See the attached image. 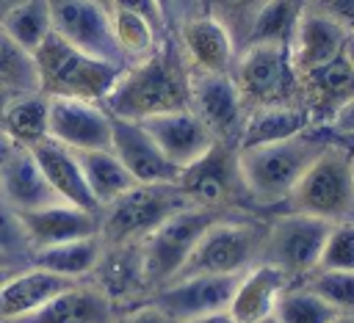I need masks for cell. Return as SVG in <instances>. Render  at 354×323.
I'll return each instance as SVG.
<instances>
[{"mask_svg": "<svg viewBox=\"0 0 354 323\" xmlns=\"http://www.w3.org/2000/svg\"><path fill=\"white\" fill-rule=\"evenodd\" d=\"M194 3H196V0H174V11H177V17H174V25H177L180 19H185V17H191V11H194Z\"/></svg>", "mask_w": 354, "mask_h": 323, "instance_id": "cell-44", "label": "cell"}, {"mask_svg": "<svg viewBox=\"0 0 354 323\" xmlns=\"http://www.w3.org/2000/svg\"><path fill=\"white\" fill-rule=\"evenodd\" d=\"M230 75L241 91L246 110L299 102V77L290 66L288 44H246L243 50H238Z\"/></svg>", "mask_w": 354, "mask_h": 323, "instance_id": "cell-10", "label": "cell"}, {"mask_svg": "<svg viewBox=\"0 0 354 323\" xmlns=\"http://www.w3.org/2000/svg\"><path fill=\"white\" fill-rule=\"evenodd\" d=\"M348 36L351 33H346L337 22H332L329 17L304 6L301 17L296 22V30L288 41V55H290V66H293L296 77L340 58Z\"/></svg>", "mask_w": 354, "mask_h": 323, "instance_id": "cell-18", "label": "cell"}, {"mask_svg": "<svg viewBox=\"0 0 354 323\" xmlns=\"http://www.w3.org/2000/svg\"><path fill=\"white\" fill-rule=\"evenodd\" d=\"M141 124L149 133V138L158 144V149L163 152V157L177 171H183L185 166H191L194 160H199L216 144V138L210 135V130L196 119V113L191 108L160 113V116L144 119Z\"/></svg>", "mask_w": 354, "mask_h": 323, "instance_id": "cell-17", "label": "cell"}, {"mask_svg": "<svg viewBox=\"0 0 354 323\" xmlns=\"http://www.w3.org/2000/svg\"><path fill=\"white\" fill-rule=\"evenodd\" d=\"M188 80L191 69L169 36L152 55L133 61L122 69L113 88L102 99V108L116 119L144 121L160 113L188 108Z\"/></svg>", "mask_w": 354, "mask_h": 323, "instance_id": "cell-1", "label": "cell"}, {"mask_svg": "<svg viewBox=\"0 0 354 323\" xmlns=\"http://www.w3.org/2000/svg\"><path fill=\"white\" fill-rule=\"evenodd\" d=\"M279 210L304 213L329 224L354 218V177L348 149L332 138L301 174Z\"/></svg>", "mask_w": 354, "mask_h": 323, "instance_id": "cell-5", "label": "cell"}, {"mask_svg": "<svg viewBox=\"0 0 354 323\" xmlns=\"http://www.w3.org/2000/svg\"><path fill=\"white\" fill-rule=\"evenodd\" d=\"M329 141L332 135L324 127H315L288 141L238 149V168L249 204L257 210H279Z\"/></svg>", "mask_w": 354, "mask_h": 323, "instance_id": "cell-2", "label": "cell"}, {"mask_svg": "<svg viewBox=\"0 0 354 323\" xmlns=\"http://www.w3.org/2000/svg\"><path fill=\"white\" fill-rule=\"evenodd\" d=\"M266 224L246 215L232 213L216 218L191 248L188 260L183 262L180 276H241L260 260Z\"/></svg>", "mask_w": 354, "mask_h": 323, "instance_id": "cell-4", "label": "cell"}, {"mask_svg": "<svg viewBox=\"0 0 354 323\" xmlns=\"http://www.w3.org/2000/svg\"><path fill=\"white\" fill-rule=\"evenodd\" d=\"M158 3V8H160V14L166 17V22H169V28L174 30V17H177V11H174V0H155Z\"/></svg>", "mask_w": 354, "mask_h": 323, "instance_id": "cell-43", "label": "cell"}, {"mask_svg": "<svg viewBox=\"0 0 354 323\" xmlns=\"http://www.w3.org/2000/svg\"><path fill=\"white\" fill-rule=\"evenodd\" d=\"M191 207L177 188V182L133 185L127 193L113 199L100 210V243L102 246H130L141 243L166 218Z\"/></svg>", "mask_w": 354, "mask_h": 323, "instance_id": "cell-6", "label": "cell"}, {"mask_svg": "<svg viewBox=\"0 0 354 323\" xmlns=\"http://www.w3.org/2000/svg\"><path fill=\"white\" fill-rule=\"evenodd\" d=\"M28 152L33 155V160L39 163L44 179L50 182V188L55 190V196L61 202H66L72 207H80V210H88V213H100L97 202L91 199L88 188H86L77 155L72 149L55 144L53 138H44L41 144H36Z\"/></svg>", "mask_w": 354, "mask_h": 323, "instance_id": "cell-23", "label": "cell"}, {"mask_svg": "<svg viewBox=\"0 0 354 323\" xmlns=\"http://www.w3.org/2000/svg\"><path fill=\"white\" fill-rule=\"evenodd\" d=\"M19 3H22V0H0V25L6 22V17H8Z\"/></svg>", "mask_w": 354, "mask_h": 323, "instance_id": "cell-45", "label": "cell"}, {"mask_svg": "<svg viewBox=\"0 0 354 323\" xmlns=\"http://www.w3.org/2000/svg\"><path fill=\"white\" fill-rule=\"evenodd\" d=\"M91 3H97V6L105 8V11H113V0H91Z\"/></svg>", "mask_w": 354, "mask_h": 323, "instance_id": "cell-49", "label": "cell"}, {"mask_svg": "<svg viewBox=\"0 0 354 323\" xmlns=\"http://www.w3.org/2000/svg\"><path fill=\"white\" fill-rule=\"evenodd\" d=\"M340 312H335L321 295H315L301 282L288 284L274 306L277 323H332Z\"/></svg>", "mask_w": 354, "mask_h": 323, "instance_id": "cell-34", "label": "cell"}, {"mask_svg": "<svg viewBox=\"0 0 354 323\" xmlns=\"http://www.w3.org/2000/svg\"><path fill=\"white\" fill-rule=\"evenodd\" d=\"M22 224L30 237V248H44L66 240L94 237L100 232V213H88L80 207H72L66 202H55L30 213H19Z\"/></svg>", "mask_w": 354, "mask_h": 323, "instance_id": "cell-22", "label": "cell"}, {"mask_svg": "<svg viewBox=\"0 0 354 323\" xmlns=\"http://www.w3.org/2000/svg\"><path fill=\"white\" fill-rule=\"evenodd\" d=\"M47 138L72 149V152H91V149H111V113L100 102L88 99H66V97H47Z\"/></svg>", "mask_w": 354, "mask_h": 323, "instance_id": "cell-14", "label": "cell"}, {"mask_svg": "<svg viewBox=\"0 0 354 323\" xmlns=\"http://www.w3.org/2000/svg\"><path fill=\"white\" fill-rule=\"evenodd\" d=\"M307 130H315V127L310 124V116L299 102L252 108V110H246V119H243V127L238 135V149L288 141Z\"/></svg>", "mask_w": 354, "mask_h": 323, "instance_id": "cell-26", "label": "cell"}, {"mask_svg": "<svg viewBox=\"0 0 354 323\" xmlns=\"http://www.w3.org/2000/svg\"><path fill=\"white\" fill-rule=\"evenodd\" d=\"M75 155H77L86 188L100 210L136 185L127 168L119 163V157L111 149H91V152H75Z\"/></svg>", "mask_w": 354, "mask_h": 323, "instance_id": "cell-29", "label": "cell"}, {"mask_svg": "<svg viewBox=\"0 0 354 323\" xmlns=\"http://www.w3.org/2000/svg\"><path fill=\"white\" fill-rule=\"evenodd\" d=\"M335 141H343V138H351L354 135V97L326 121V127H324Z\"/></svg>", "mask_w": 354, "mask_h": 323, "instance_id": "cell-41", "label": "cell"}, {"mask_svg": "<svg viewBox=\"0 0 354 323\" xmlns=\"http://www.w3.org/2000/svg\"><path fill=\"white\" fill-rule=\"evenodd\" d=\"M238 276H180L152 290L144 301L155 304L174 323H185L230 306Z\"/></svg>", "mask_w": 354, "mask_h": 323, "instance_id": "cell-13", "label": "cell"}, {"mask_svg": "<svg viewBox=\"0 0 354 323\" xmlns=\"http://www.w3.org/2000/svg\"><path fill=\"white\" fill-rule=\"evenodd\" d=\"M69 284H75V282L61 279L47 271H39L33 265L14 271L8 276V282L0 287V323H14V320L36 312L53 295L66 290Z\"/></svg>", "mask_w": 354, "mask_h": 323, "instance_id": "cell-25", "label": "cell"}, {"mask_svg": "<svg viewBox=\"0 0 354 323\" xmlns=\"http://www.w3.org/2000/svg\"><path fill=\"white\" fill-rule=\"evenodd\" d=\"M0 265H17V262H11V260H6V257H0Z\"/></svg>", "mask_w": 354, "mask_h": 323, "instance_id": "cell-52", "label": "cell"}, {"mask_svg": "<svg viewBox=\"0 0 354 323\" xmlns=\"http://www.w3.org/2000/svg\"><path fill=\"white\" fill-rule=\"evenodd\" d=\"M315 271H354V218L329 226Z\"/></svg>", "mask_w": 354, "mask_h": 323, "instance_id": "cell-37", "label": "cell"}, {"mask_svg": "<svg viewBox=\"0 0 354 323\" xmlns=\"http://www.w3.org/2000/svg\"><path fill=\"white\" fill-rule=\"evenodd\" d=\"M113 323H174L171 317H166L155 304L149 301H138L133 306H124L116 312Z\"/></svg>", "mask_w": 354, "mask_h": 323, "instance_id": "cell-40", "label": "cell"}, {"mask_svg": "<svg viewBox=\"0 0 354 323\" xmlns=\"http://www.w3.org/2000/svg\"><path fill=\"white\" fill-rule=\"evenodd\" d=\"M260 3H266V0H260Z\"/></svg>", "mask_w": 354, "mask_h": 323, "instance_id": "cell-55", "label": "cell"}, {"mask_svg": "<svg viewBox=\"0 0 354 323\" xmlns=\"http://www.w3.org/2000/svg\"><path fill=\"white\" fill-rule=\"evenodd\" d=\"M53 14V33L69 41L72 47L97 55L102 61L127 66V58L122 55L113 28H111V11L100 8L91 0H47Z\"/></svg>", "mask_w": 354, "mask_h": 323, "instance_id": "cell-11", "label": "cell"}, {"mask_svg": "<svg viewBox=\"0 0 354 323\" xmlns=\"http://www.w3.org/2000/svg\"><path fill=\"white\" fill-rule=\"evenodd\" d=\"M185 63L191 72H207V75H230L238 58L235 39L230 30L207 17V14H191L180 19L171 30Z\"/></svg>", "mask_w": 354, "mask_h": 323, "instance_id": "cell-15", "label": "cell"}, {"mask_svg": "<svg viewBox=\"0 0 354 323\" xmlns=\"http://www.w3.org/2000/svg\"><path fill=\"white\" fill-rule=\"evenodd\" d=\"M100 257H102V243L94 235V237H80V240H66V243L36 248L30 251L28 265L55 273L69 282H83V279H91Z\"/></svg>", "mask_w": 354, "mask_h": 323, "instance_id": "cell-27", "label": "cell"}, {"mask_svg": "<svg viewBox=\"0 0 354 323\" xmlns=\"http://www.w3.org/2000/svg\"><path fill=\"white\" fill-rule=\"evenodd\" d=\"M177 188L185 202L210 213H243L249 204L241 168H238V146L216 141L199 160L185 166L177 177Z\"/></svg>", "mask_w": 354, "mask_h": 323, "instance_id": "cell-8", "label": "cell"}, {"mask_svg": "<svg viewBox=\"0 0 354 323\" xmlns=\"http://www.w3.org/2000/svg\"><path fill=\"white\" fill-rule=\"evenodd\" d=\"M8 149H11V141H8V138L3 135V130H0V157H3Z\"/></svg>", "mask_w": 354, "mask_h": 323, "instance_id": "cell-48", "label": "cell"}, {"mask_svg": "<svg viewBox=\"0 0 354 323\" xmlns=\"http://www.w3.org/2000/svg\"><path fill=\"white\" fill-rule=\"evenodd\" d=\"M351 97H354V72L346 55L299 77V105L307 110L313 127H326V121Z\"/></svg>", "mask_w": 354, "mask_h": 323, "instance_id": "cell-19", "label": "cell"}, {"mask_svg": "<svg viewBox=\"0 0 354 323\" xmlns=\"http://www.w3.org/2000/svg\"><path fill=\"white\" fill-rule=\"evenodd\" d=\"M337 144H343V146H346V149L354 155V135H351V138H343V141H337Z\"/></svg>", "mask_w": 354, "mask_h": 323, "instance_id": "cell-51", "label": "cell"}, {"mask_svg": "<svg viewBox=\"0 0 354 323\" xmlns=\"http://www.w3.org/2000/svg\"><path fill=\"white\" fill-rule=\"evenodd\" d=\"M185 323H235V317L227 309H221V312H210V315H202V317H194Z\"/></svg>", "mask_w": 354, "mask_h": 323, "instance_id": "cell-42", "label": "cell"}, {"mask_svg": "<svg viewBox=\"0 0 354 323\" xmlns=\"http://www.w3.org/2000/svg\"><path fill=\"white\" fill-rule=\"evenodd\" d=\"M47 110L50 99L41 91L19 97L0 110V130L11 141V146L33 149L47 138Z\"/></svg>", "mask_w": 354, "mask_h": 323, "instance_id": "cell-28", "label": "cell"}, {"mask_svg": "<svg viewBox=\"0 0 354 323\" xmlns=\"http://www.w3.org/2000/svg\"><path fill=\"white\" fill-rule=\"evenodd\" d=\"M260 6H263L260 0H196L191 14H207L218 19L235 39V47L241 50L249 39V30Z\"/></svg>", "mask_w": 354, "mask_h": 323, "instance_id": "cell-35", "label": "cell"}, {"mask_svg": "<svg viewBox=\"0 0 354 323\" xmlns=\"http://www.w3.org/2000/svg\"><path fill=\"white\" fill-rule=\"evenodd\" d=\"M301 284L321 295L335 312L354 315V271H313Z\"/></svg>", "mask_w": 354, "mask_h": 323, "instance_id": "cell-36", "label": "cell"}, {"mask_svg": "<svg viewBox=\"0 0 354 323\" xmlns=\"http://www.w3.org/2000/svg\"><path fill=\"white\" fill-rule=\"evenodd\" d=\"M116 312L113 301L91 279H83L14 323H113Z\"/></svg>", "mask_w": 354, "mask_h": 323, "instance_id": "cell-20", "label": "cell"}, {"mask_svg": "<svg viewBox=\"0 0 354 323\" xmlns=\"http://www.w3.org/2000/svg\"><path fill=\"white\" fill-rule=\"evenodd\" d=\"M33 63L39 75V91L44 97H66V99H88L100 102L113 88L116 77L124 66L88 55L61 36L50 33L36 50Z\"/></svg>", "mask_w": 354, "mask_h": 323, "instance_id": "cell-3", "label": "cell"}, {"mask_svg": "<svg viewBox=\"0 0 354 323\" xmlns=\"http://www.w3.org/2000/svg\"><path fill=\"white\" fill-rule=\"evenodd\" d=\"M36 91H39V75L33 55L25 52L19 44H14L0 28V110L8 102Z\"/></svg>", "mask_w": 354, "mask_h": 323, "instance_id": "cell-30", "label": "cell"}, {"mask_svg": "<svg viewBox=\"0 0 354 323\" xmlns=\"http://www.w3.org/2000/svg\"><path fill=\"white\" fill-rule=\"evenodd\" d=\"M30 251L33 248H30V237L22 224V215L6 202H0V257L17 265H28Z\"/></svg>", "mask_w": 354, "mask_h": 323, "instance_id": "cell-38", "label": "cell"}, {"mask_svg": "<svg viewBox=\"0 0 354 323\" xmlns=\"http://www.w3.org/2000/svg\"><path fill=\"white\" fill-rule=\"evenodd\" d=\"M290 282L271 265L257 262L249 271L238 276V284L232 290L227 312L235 317V323H257L274 315V306L279 295L285 293Z\"/></svg>", "mask_w": 354, "mask_h": 323, "instance_id": "cell-24", "label": "cell"}, {"mask_svg": "<svg viewBox=\"0 0 354 323\" xmlns=\"http://www.w3.org/2000/svg\"><path fill=\"white\" fill-rule=\"evenodd\" d=\"M307 6L354 36V0H307Z\"/></svg>", "mask_w": 354, "mask_h": 323, "instance_id": "cell-39", "label": "cell"}, {"mask_svg": "<svg viewBox=\"0 0 354 323\" xmlns=\"http://www.w3.org/2000/svg\"><path fill=\"white\" fill-rule=\"evenodd\" d=\"M351 155V152H348ZM351 177H354V155H351Z\"/></svg>", "mask_w": 354, "mask_h": 323, "instance_id": "cell-54", "label": "cell"}, {"mask_svg": "<svg viewBox=\"0 0 354 323\" xmlns=\"http://www.w3.org/2000/svg\"><path fill=\"white\" fill-rule=\"evenodd\" d=\"M6 36L19 44L25 52L33 55V50L53 33V14L47 0H22L0 25Z\"/></svg>", "mask_w": 354, "mask_h": 323, "instance_id": "cell-32", "label": "cell"}, {"mask_svg": "<svg viewBox=\"0 0 354 323\" xmlns=\"http://www.w3.org/2000/svg\"><path fill=\"white\" fill-rule=\"evenodd\" d=\"M329 226H332L329 221L304 213L277 210L271 221H266L257 262L277 268L290 284H296L318 268V257L329 235Z\"/></svg>", "mask_w": 354, "mask_h": 323, "instance_id": "cell-7", "label": "cell"}, {"mask_svg": "<svg viewBox=\"0 0 354 323\" xmlns=\"http://www.w3.org/2000/svg\"><path fill=\"white\" fill-rule=\"evenodd\" d=\"M332 323H354V315H337Z\"/></svg>", "mask_w": 354, "mask_h": 323, "instance_id": "cell-50", "label": "cell"}, {"mask_svg": "<svg viewBox=\"0 0 354 323\" xmlns=\"http://www.w3.org/2000/svg\"><path fill=\"white\" fill-rule=\"evenodd\" d=\"M188 108L221 144H235L246 119V105L232 75L191 72L188 80Z\"/></svg>", "mask_w": 354, "mask_h": 323, "instance_id": "cell-12", "label": "cell"}, {"mask_svg": "<svg viewBox=\"0 0 354 323\" xmlns=\"http://www.w3.org/2000/svg\"><path fill=\"white\" fill-rule=\"evenodd\" d=\"M111 152L119 157L136 185L177 182L180 177V171L163 157L141 121L111 116Z\"/></svg>", "mask_w": 354, "mask_h": 323, "instance_id": "cell-16", "label": "cell"}, {"mask_svg": "<svg viewBox=\"0 0 354 323\" xmlns=\"http://www.w3.org/2000/svg\"><path fill=\"white\" fill-rule=\"evenodd\" d=\"M0 202L14 207L17 213H30V210L55 204L61 199L44 179L33 155L28 149L11 146L0 157Z\"/></svg>", "mask_w": 354, "mask_h": 323, "instance_id": "cell-21", "label": "cell"}, {"mask_svg": "<svg viewBox=\"0 0 354 323\" xmlns=\"http://www.w3.org/2000/svg\"><path fill=\"white\" fill-rule=\"evenodd\" d=\"M19 268H25V265H0V287L8 282V276L14 273V271H19Z\"/></svg>", "mask_w": 354, "mask_h": 323, "instance_id": "cell-46", "label": "cell"}, {"mask_svg": "<svg viewBox=\"0 0 354 323\" xmlns=\"http://www.w3.org/2000/svg\"><path fill=\"white\" fill-rule=\"evenodd\" d=\"M304 6H307V0H266L254 14V22H252L246 44H260V41H266V44H288L293 30H296V22H299Z\"/></svg>", "mask_w": 354, "mask_h": 323, "instance_id": "cell-31", "label": "cell"}, {"mask_svg": "<svg viewBox=\"0 0 354 323\" xmlns=\"http://www.w3.org/2000/svg\"><path fill=\"white\" fill-rule=\"evenodd\" d=\"M224 213H210V210H199V207H185L180 213H174L171 218H166L155 232H149L141 243V273H144V287L147 295L163 284H169L183 262L188 260L191 248L196 246L199 235ZM232 215V213H230Z\"/></svg>", "mask_w": 354, "mask_h": 323, "instance_id": "cell-9", "label": "cell"}, {"mask_svg": "<svg viewBox=\"0 0 354 323\" xmlns=\"http://www.w3.org/2000/svg\"><path fill=\"white\" fill-rule=\"evenodd\" d=\"M257 323H277V320H274V315H271V317H266V320H257Z\"/></svg>", "mask_w": 354, "mask_h": 323, "instance_id": "cell-53", "label": "cell"}, {"mask_svg": "<svg viewBox=\"0 0 354 323\" xmlns=\"http://www.w3.org/2000/svg\"><path fill=\"white\" fill-rule=\"evenodd\" d=\"M343 55H346V61H348V66H351V72H354V36H348V41H346V50H343Z\"/></svg>", "mask_w": 354, "mask_h": 323, "instance_id": "cell-47", "label": "cell"}, {"mask_svg": "<svg viewBox=\"0 0 354 323\" xmlns=\"http://www.w3.org/2000/svg\"><path fill=\"white\" fill-rule=\"evenodd\" d=\"M111 28H113V39H116L122 55L127 58V63L152 55L166 41V36H160L144 17H138L133 11L113 8L111 11Z\"/></svg>", "mask_w": 354, "mask_h": 323, "instance_id": "cell-33", "label": "cell"}]
</instances>
